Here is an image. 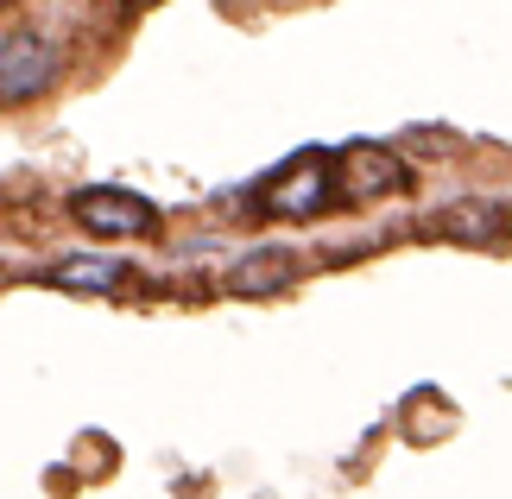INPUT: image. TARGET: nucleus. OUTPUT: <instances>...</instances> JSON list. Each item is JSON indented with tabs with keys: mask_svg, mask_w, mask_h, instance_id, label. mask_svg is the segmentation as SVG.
<instances>
[{
	"mask_svg": "<svg viewBox=\"0 0 512 499\" xmlns=\"http://www.w3.org/2000/svg\"><path fill=\"white\" fill-rule=\"evenodd\" d=\"M329 203H336V165H329L323 152L291 158V165L260 190V209L285 215V222H310V215H323Z\"/></svg>",
	"mask_w": 512,
	"mask_h": 499,
	"instance_id": "nucleus-1",
	"label": "nucleus"
},
{
	"mask_svg": "<svg viewBox=\"0 0 512 499\" xmlns=\"http://www.w3.org/2000/svg\"><path fill=\"white\" fill-rule=\"evenodd\" d=\"M51 285L102 297V291H121L127 285V266H121V259H64V266L51 272Z\"/></svg>",
	"mask_w": 512,
	"mask_h": 499,
	"instance_id": "nucleus-6",
	"label": "nucleus"
},
{
	"mask_svg": "<svg viewBox=\"0 0 512 499\" xmlns=\"http://www.w3.org/2000/svg\"><path fill=\"white\" fill-rule=\"evenodd\" d=\"M336 184H342V196H354V203H380V196H399L411 184V171H405V158L386 152V146H342Z\"/></svg>",
	"mask_w": 512,
	"mask_h": 499,
	"instance_id": "nucleus-3",
	"label": "nucleus"
},
{
	"mask_svg": "<svg viewBox=\"0 0 512 499\" xmlns=\"http://www.w3.org/2000/svg\"><path fill=\"white\" fill-rule=\"evenodd\" d=\"M437 228H449L456 241H494V234L506 228V209H494V203H456V209L437 215Z\"/></svg>",
	"mask_w": 512,
	"mask_h": 499,
	"instance_id": "nucleus-7",
	"label": "nucleus"
},
{
	"mask_svg": "<svg viewBox=\"0 0 512 499\" xmlns=\"http://www.w3.org/2000/svg\"><path fill=\"white\" fill-rule=\"evenodd\" d=\"M70 215L89 234H108V241H146V234H159V209H152L146 196H133V190H114V184L76 190Z\"/></svg>",
	"mask_w": 512,
	"mask_h": 499,
	"instance_id": "nucleus-2",
	"label": "nucleus"
},
{
	"mask_svg": "<svg viewBox=\"0 0 512 499\" xmlns=\"http://www.w3.org/2000/svg\"><path fill=\"white\" fill-rule=\"evenodd\" d=\"M57 76V51L51 38L38 32H13L7 45H0V102H32L38 89H45Z\"/></svg>",
	"mask_w": 512,
	"mask_h": 499,
	"instance_id": "nucleus-4",
	"label": "nucleus"
},
{
	"mask_svg": "<svg viewBox=\"0 0 512 499\" xmlns=\"http://www.w3.org/2000/svg\"><path fill=\"white\" fill-rule=\"evenodd\" d=\"M291 278H298V259H291L285 247H260V253H247L241 266L228 272V285L241 297H266V291H285Z\"/></svg>",
	"mask_w": 512,
	"mask_h": 499,
	"instance_id": "nucleus-5",
	"label": "nucleus"
},
{
	"mask_svg": "<svg viewBox=\"0 0 512 499\" xmlns=\"http://www.w3.org/2000/svg\"><path fill=\"white\" fill-rule=\"evenodd\" d=\"M133 7H152V0H133Z\"/></svg>",
	"mask_w": 512,
	"mask_h": 499,
	"instance_id": "nucleus-8",
	"label": "nucleus"
}]
</instances>
